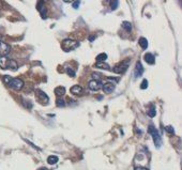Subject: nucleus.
<instances>
[{"instance_id":"obj_1","label":"nucleus","mask_w":182,"mask_h":170,"mask_svg":"<svg viewBox=\"0 0 182 170\" xmlns=\"http://www.w3.org/2000/svg\"><path fill=\"white\" fill-rule=\"evenodd\" d=\"M79 46V42L78 41H75V40H71V39H64L61 43V47L64 52H71V50H74L76 49L77 47Z\"/></svg>"},{"instance_id":"obj_2","label":"nucleus","mask_w":182,"mask_h":170,"mask_svg":"<svg viewBox=\"0 0 182 170\" xmlns=\"http://www.w3.org/2000/svg\"><path fill=\"white\" fill-rule=\"evenodd\" d=\"M148 132H149V134L152 136L153 138V141H154V144H156V148H160L162 146V137H161V135H160L159 131L156 130L153 125H150L149 128H148Z\"/></svg>"},{"instance_id":"obj_3","label":"nucleus","mask_w":182,"mask_h":170,"mask_svg":"<svg viewBox=\"0 0 182 170\" xmlns=\"http://www.w3.org/2000/svg\"><path fill=\"white\" fill-rule=\"evenodd\" d=\"M129 63H130V60H124L122 62H120L119 64H117L113 69V71L115 73H117V74H122V73H124L126 70H128Z\"/></svg>"},{"instance_id":"obj_4","label":"nucleus","mask_w":182,"mask_h":170,"mask_svg":"<svg viewBox=\"0 0 182 170\" xmlns=\"http://www.w3.org/2000/svg\"><path fill=\"white\" fill-rule=\"evenodd\" d=\"M36 98H38V101L40 102L42 105H46L47 103H48V96H47V94L45 93L44 91H42V90H40V89H36Z\"/></svg>"},{"instance_id":"obj_5","label":"nucleus","mask_w":182,"mask_h":170,"mask_svg":"<svg viewBox=\"0 0 182 170\" xmlns=\"http://www.w3.org/2000/svg\"><path fill=\"white\" fill-rule=\"evenodd\" d=\"M24 82L20 78H12L11 82H9L10 88L14 89V90H22L24 88Z\"/></svg>"},{"instance_id":"obj_6","label":"nucleus","mask_w":182,"mask_h":170,"mask_svg":"<svg viewBox=\"0 0 182 170\" xmlns=\"http://www.w3.org/2000/svg\"><path fill=\"white\" fill-rule=\"evenodd\" d=\"M103 84L101 82V80H90L89 84H88V88L91 90V91H99L100 89L102 88Z\"/></svg>"},{"instance_id":"obj_7","label":"nucleus","mask_w":182,"mask_h":170,"mask_svg":"<svg viewBox=\"0 0 182 170\" xmlns=\"http://www.w3.org/2000/svg\"><path fill=\"white\" fill-rule=\"evenodd\" d=\"M11 52L10 45H8L7 43L0 41V56H7Z\"/></svg>"},{"instance_id":"obj_8","label":"nucleus","mask_w":182,"mask_h":170,"mask_svg":"<svg viewBox=\"0 0 182 170\" xmlns=\"http://www.w3.org/2000/svg\"><path fill=\"white\" fill-rule=\"evenodd\" d=\"M102 89L106 94H110V93H113L114 90H115V85H114L113 82H106V84H104V85L102 86Z\"/></svg>"},{"instance_id":"obj_9","label":"nucleus","mask_w":182,"mask_h":170,"mask_svg":"<svg viewBox=\"0 0 182 170\" xmlns=\"http://www.w3.org/2000/svg\"><path fill=\"white\" fill-rule=\"evenodd\" d=\"M70 91H71V93L74 95H82L84 93V89L82 86H78V85H75L73 86L72 88L70 89Z\"/></svg>"},{"instance_id":"obj_10","label":"nucleus","mask_w":182,"mask_h":170,"mask_svg":"<svg viewBox=\"0 0 182 170\" xmlns=\"http://www.w3.org/2000/svg\"><path fill=\"white\" fill-rule=\"evenodd\" d=\"M8 63H9V58L7 56H0V68L1 69H8Z\"/></svg>"},{"instance_id":"obj_11","label":"nucleus","mask_w":182,"mask_h":170,"mask_svg":"<svg viewBox=\"0 0 182 170\" xmlns=\"http://www.w3.org/2000/svg\"><path fill=\"white\" fill-rule=\"evenodd\" d=\"M144 60H145L148 64H153V63L156 62L154 56H153L152 54H150V52H148V54H146V55L144 56Z\"/></svg>"},{"instance_id":"obj_12","label":"nucleus","mask_w":182,"mask_h":170,"mask_svg":"<svg viewBox=\"0 0 182 170\" xmlns=\"http://www.w3.org/2000/svg\"><path fill=\"white\" fill-rule=\"evenodd\" d=\"M144 73V68H142V63L137 62L136 63V68H135V77H140Z\"/></svg>"},{"instance_id":"obj_13","label":"nucleus","mask_w":182,"mask_h":170,"mask_svg":"<svg viewBox=\"0 0 182 170\" xmlns=\"http://www.w3.org/2000/svg\"><path fill=\"white\" fill-rule=\"evenodd\" d=\"M17 68H18V64L15 60L13 59H9V63H8V69L12 70V71H16Z\"/></svg>"},{"instance_id":"obj_14","label":"nucleus","mask_w":182,"mask_h":170,"mask_svg":"<svg viewBox=\"0 0 182 170\" xmlns=\"http://www.w3.org/2000/svg\"><path fill=\"white\" fill-rule=\"evenodd\" d=\"M55 94L57 95V96H59V98H61V96H63V95L66 94V88L64 87H57L56 89H55Z\"/></svg>"},{"instance_id":"obj_15","label":"nucleus","mask_w":182,"mask_h":170,"mask_svg":"<svg viewBox=\"0 0 182 170\" xmlns=\"http://www.w3.org/2000/svg\"><path fill=\"white\" fill-rule=\"evenodd\" d=\"M58 160H59L58 156H56V155H50V156H48V158H47V163L50 164V165H55V164L58 163Z\"/></svg>"},{"instance_id":"obj_16","label":"nucleus","mask_w":182,"mask_h":170,"mask_svg":"<svg viewBox=\"0 0 182 170\" xmlns=\"http://www.w3.org/2000/svg\"><path fill=\"white\" fill-rule=\"evenodd\" d=\"M138 43L142 49H147V47H148V41H147L146 38H140L138 40Z\"/></svg>"},{"instance_id":"obj_17","label":"nucleus","mask_w":182,"mask_h":170,"mask_svg":"<svg viewBox=\"0 0 182 170\" xmlns=\"http://www.w3.org/2000/svg\"><path fill=\"white\" fill-rule=\"evenodd\" d=\"M96 68H98V69H102V70H110V66L105 62H96Z\"/></svg>"},{"instance_id":"obj_18","label":"nucleus","mask_w":182,"mask_h":170,"mask_svg":"<svg viewBox=\"0 0 182 170\" xmlns=\"http://www.w3.org/2000/svg\"><path fill=\"white\" fill-rule=\"evenodd\" d=\"M122 28L126 31H128V32H131V30H132V24L130 23V22H123Z\"/></svg>"},{"instance_id":"obj_19","label":"nucleus","mask_w":182,"mask_h":170,"mask_svg":"<svg viewBox=\"0 0 182 170\" xmlns=\"http://www.w3.org/2000/svg\"><path fill=\"white\" fill-rule=\"evenodd\" d=\"M106 59H107V55H106L105 52H102V54L96 56V61L98 62H104Z\"/></svg>"},{"instance_id":"obj_20","label":"nucleus","mask_w":182,"mask_h":170,"mask_svg":"<svg viewBox=\"0 0 182 170\" xmlns=\"http://www.w3.org/2000/svg\"><path fill=\"white\" fill-rule=\"evenodd\" d=\"M156 107L151 105V106L149 107V109H148V116H149V117H151V118H153V117H156Z\"/></svg>"},{"instance_id":"obj_21","label":"nucleus","mask_w":182,"mask_h":170,"mask_svg":"<svg viewBox=\"0 0 182 170\" xmlns=\"http://www.w3.org/2000/svg\"><path fill=\"white\" fill-rule=\"evenodd\" d=\"M56 105H57V107H64V106H66V101H64V98H57Z\"/></svg>"},{"instance_id":"obj_22","label":"nucleus","mask_w":182,"mask_h":170,"mask_svg":"<svg viewBox=\"0 0 182 170\" xmlns=\"http://www.w3.org/2000/svg\"><path fill=\"white\" fill-rule=\"evenodd\" d=\"M165 131L168 133V134H175V130H174V128L172 126H170V125H168V126H166L165 128Z\"/></svg>"},{"instance_id":"obj_23","label":"nucleus","mask_w":182,"mask_h":170,"mask_svg":"<svg viewBox=\"0 0 182 170\" xmlns=\"http://www.w3.org/2000/svg\"><path fill=\"white\" fill-rule=\"evenodd\" d=\"M140 88L142 89H147L148 88V80L147 79H144L142 82V85H140Z\"/></svg>"},{"instance_id":"obj_24","label":"nucleus","mask_w":182,"mask_h":170,"mask_svg":"<svg viewBox=\"0 0 182 170\" xmlns=\"http://www.w3.org/2000/svg\"><path fill=\"white\" fill-rule=\"evenodd\" d=\"M79 4H80L79 0H75V1H73V8H74V9H78V8H79Z\"/></svg>"},{"instance_id":"obj_25","label":"nucleus","mask_w":182,"mask_h":170,"mask_svg":"<svg viewBox=\"0 0 182 170\" xmlns=\"http://www.w3.org/2000/svg\"><path fill=\"white\" fill-rule=\"evenodd\" d=\"M66 73H68V75L71 76V77H74V76H75V72H74L72 69H66Z\"/></svg>"},{"instance_id":"obj_26","label":"nucleus","mask_w":182,"mask_h":170,"mask_svg":"<svg viewBox=\"0 0 182 170\" xmlns=\"http://www.w3.org/2000/svg\"><path fill=\"white\" fill-rule=\"evenodd\" d=\"M11 79H12V77H11V76H8V75L3 76V80H4V82H6L7 85H9V82H11Z\"/></svg>"},{"instance_id":"obj_27","label":"nucleus","mask_w":182,"mask_h":170,"mask_svg":"<svg viewBox=\"0 0 182 170\" xmlns=\"http://www.w3.org/2000/svg\"><path fill=\"white\" fill-rule=\"evenodd\" d=\"M92 77L94 80H101V75L98 74V73H93L92 74Z\"/></svg>"},{"instance_id":"obj_28","label":"nucleus","mask_w":182,"mask_h":170,"mask_svg":"<svg viewBox=\"0 0 182 170\" xmlns=\"http://www.w3.org/2000/svg\"><path fill=\"white\" fill-rule=\"evenodd\" d=\"M134 170H149V169H147V168L142 167V166H136V167H134Z\"/></svg>"},{"instance_id":"obj_29","label":"nucleus","mask_w":182,"mask_h":170,"mask_svg":"<svg viewBox=\"0 0 182 170\" xmlns=\"http://www.w3.org/2000/svg\"><path fill=\"white\" fill-rule=\"evenodd\" d=\"M63 1H64V2H68V3H69V2H73V1H75V0H63Z\"/></svg>"},{"instance_id":"obj_30","label":"nucleus","mask_w":182,"mask_h":170,"mask_svg":"<svg viewBox=\"0 0 182 170\" xmlns=\"http://www.w3.org/2000/svg\"><path fill=\"white\" fill-rule=\"evenodd\" d=\"M38 170H48L47 168H45V167H41V168H39Z\"/></svg>"},{"instance_id":"obj_31","label":"nucleus","mask_w":182,"mask_h":170,"mask_svg":"<svg viewBox=\"0 0 182 170\" xmlns=\"http://www.w3.org/2000/svg\"><path fill=\"white\" fill-rule=\"evenodd\" d=\"M106 1H107V2H110V1H112V0H106Z\"/></svg>"},{"instance_id":"obj_32","label":"nucleus","mask_w":182,"mask_h":170,"mask_svg":"<svg viewBox=\"0 0 182 170\" xmlns=\"http://www.w3.org/2000/svg\"><path fill=\"white\" fill-rule=\"evenodd\" d=\"M0 7H1V1H0Z\"/></svg>"}]
</instances>
